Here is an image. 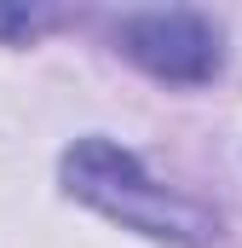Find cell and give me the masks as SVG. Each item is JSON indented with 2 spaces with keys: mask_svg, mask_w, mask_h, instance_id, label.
I'll list each match as a JSON object with an SVG mask.
<instances>
[{
  "mask_svg": "<svg viewBox=\"0 0 242 248\" xmlns=\"http://www.w3.org/2000/svg\"><path fill=\"white\" fill-rule=\"evenodd\" d=\"M127 58L144 63L156 81H208L219 69V35L196 12H138L121 23Z\"/></svg>",
  "mask_w": 242,
  "mask_h": 248,
  "instance_id": "7a4b0ae2",
  "label": "cell"
},
{
  "mask_svg": "<svg viewBox=\"0 0 242 248\" xmlns=\"http://www.w3.org/2000/svg\"><path fill=\"white\" fill-rule=\"evenodd\" d=\"M63 185L69 196H81L87 208H98L104 219H116L127 231H144V237H156V243H208L213 237V219L179 196V190H167L162 179H150L144 173V162L133 156V150H121L110 139H81V144H69L63 150Z\"/></svg>",
  "mask_w": 242,
  "mask_h": 248,
  "instance_id": "6da1fadb",
  "label": "cell"
}]
</instances>
